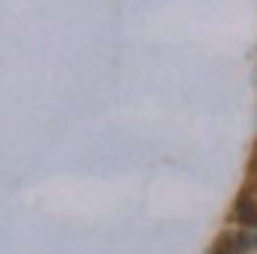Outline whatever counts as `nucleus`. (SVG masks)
<instances>
[{
  "mask_svg": "<svg viewBox=\"0 0 257 254\" xmlns=\"http://www.w3.org/2000/svg\"><path fill=\"white\" fill-rule=\"evenodd\" d=\"M233 221L236 224H242V227H257V200L251 194H242L239 200H236V209H233Z\"/></svg>",
  "mask_w": 257,
  "mask_h": 254,
  "instance_id": "f257e3e1",
  "label": "nucleus"
},
{
  "mask_svg": "<svg viewBox=\"0 0 257 254\" xmlns=\"http://www.w3.org/2000/svg\"><path fill=\"white\" fill-rule=\"evenodd\" d=\"M254 171H257V153H254Z\"/></svg>",
  "mask_w": 257,
  "mask_h": 254,
  "instance_id": "f03ea898",
  "label": "nucleus"
}]
</instances>
